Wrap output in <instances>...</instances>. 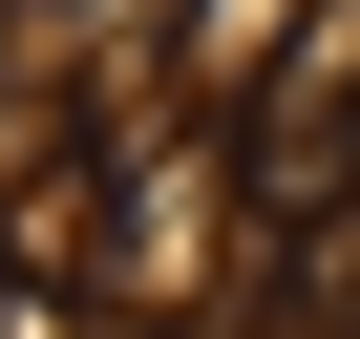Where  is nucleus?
<instances>
[{
    "label": "nucleus",
    "instance_id": "obj_1",
    "mask_svg": "<svg viewBox=\"0 0 360 339\" xmlns=\"http://www.w3.org/2000/svg\"><path fill=\"white\" fill-rule=\"evenodd\" d=\"M169 22V0H0V85H85V64H127Z\"/></svg>",
    "mask_w": 360,
    "mask_h": 339
}]
</instances>
